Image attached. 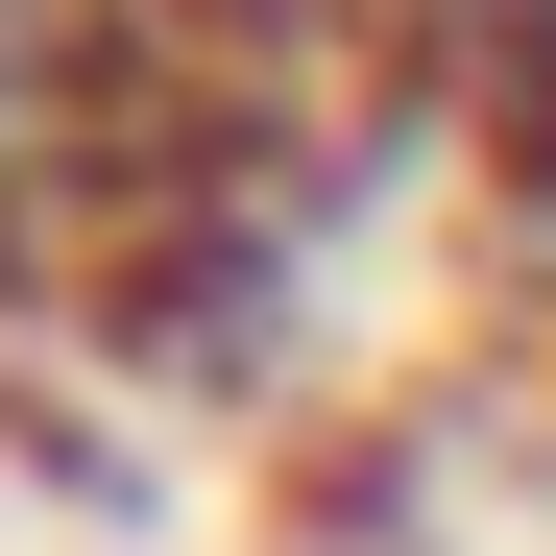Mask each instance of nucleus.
Returning a JSON list of instances; mask_svg holds the SVG:
<instances>
[{
    "mask_svg": "<svg viewBox=\"0 0 556 556\" xmlns=\"http://www.w3.org/2000/svg\"><path fill=\"white\" fill-rule=\"evenodd\" d=\"M435 122H459V194H484L532 266H556V0H388Z\"/></svg>",
    "mask_w": 556,
    "mask_h": 556,
    "instance_id": "nucleus-1",
    "label": "nucleus"
}]
</instances>
